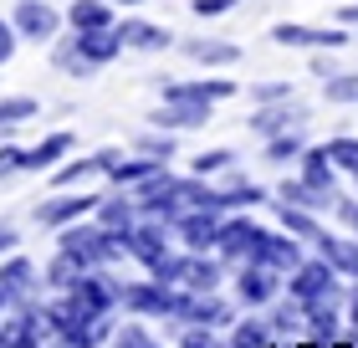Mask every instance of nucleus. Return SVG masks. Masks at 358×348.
Wrapping results in <instances>:
<instances>
[{"label": "nucleus", "mask_w": 358, "mask_h": 348, "mask_svg": "<svg viewBox=\"0 0 358 348\" xmlns=\"http://www.w3.org/2000/svg\"><path fill=\"white\" fill-rule=\"evenodd\" d=\"M241 302H266V297L276 292V277H271V267H262V261H251L246 272H241Z\"/></svg>", "instance_id": "9b49d317"}, {"label": "nucleus", "mask_w": 358, "mask_h": 348, "mask_svg": "<svg viewBox=\"0 0 358 348\" xmlns=\"http://www.w3.org/2000/svg\"><path fill=\"white\" fill-rule=\"evenodd\" d=\"M333 195H322L313 190L307 179H297V185H282V205H297V210H317V205H328Z\"/></svg>", "instance_id": "412c9836"}, {"label": "nucleus", "mask_w": 358, "mask_h": 348, "mask_svg": "<svg viewBox=\"0 0 358 348\" xmlns=\"http://www.w3.org/2000/svg\"><path fill=\"white\" fill-rule=\"evenodd\" d=\"M282 221H287V230H297V236H322L317 221L307 210H297V205H282Z\"/></svg>", "instance_id": "c85d7f7f"}, {"label": "nucleus", "mask_w": 358, "mask_h": 348, "mask_svg": "<svg viewBox=\"0 0 358 348\" xmlns=\"http://www.w3.org/2000/svg\"><path fill=\"white\" fill-rule=\"evenodd\" d=\"M138 148H143V154H149L154 164H159V159H169V154H174V144H169V139H143Z\"/></svg>", "instance_id": "c9c22d12"}, {"label": "nucleus", "mask_w": 358, "mask_h": 348, "mask_svg": "<svg viewBox=\"0 0 358 348\" xmlns=\"http://www.w3.org/2000/svg\"><path fill=\"white\" fill-rule=\"evenodd\" d=\"M77 46H83L87 67H97V62H113V57H118V46H123V31H113V26H97V31H77Z\"/></svg>", "instance_id": "6e6552de"}, {"label": "nucleus", "mask_w": 358, "mask_h": 348, "mask_svg": "<svg viewBox=\"0 0 358 348\" xmlns=\"http://www.w3.org/2000/svg\"><path fill=\"white\" fill-rule=\"evenodd\" d=\"M333 169H338V164L328 159V148H307V154H302V179L313 190H322V195H333Z\"/></svg>", "instance_id": "f8f14e48"}, {"label": "nucleus", "mask_w": 358, "mask_h": 348, "mask_svg": "<svg viewBox=\"0 0 358 348\" xmlns=\"http://www.w3.org/2000/svg\"><path fill=\"white\" fill-rule=\"evenodd\" d=\"M83 210H92V195H72V200L41 205V221H46V225H57V221H67V215H83Z\"/></svg>", "instance_id": "5701e85b"}, {"label": "nucleus", "mask_w": 358, "mask_h": 348, "mask_svg": "<svg viewBox=\"0 0 358 348\" xmlns=\"http://www.w3.org/2000/svg\"><path fill=\"white\" fill-rule=\"evenodd\" d=\"M297 154H302V139L297 134H276L266 144V159H276V164H287V159H297Z\"/></svg>", "instance_id": "cd10ccee"}, {"label": "nucleus", "mask_w": 358, "mask_h": 348, "mask_svg": "<svg viewBox=\"0 0 358 348\" xmlns=\"http://www.w3.org/2000/svg\"><path fill=\"white\" fill-rule=\"evenodd\" d=\"M256 97H262V103H282V97H287V82H266V88H256Z\"/></svg>", "instance_id": "ea45409f"}, {"label": "nucleus", "mask_w": 358, "mask_h": 348, "mask_svg": "<svg viewBox=\"0 0 358 348\" xmlns=\"http://www.w3.org/2000/svg\"><path fill=\"white\" fill-rule=\"evenodd\" d=\"M103 221H108L113 230H128V205H123V200H113V205H103Z\"/></svg>", "instance_id": "f704fd0d"}, {"label": "nucleus", "mask_w": 358, "mask_h": 348, "mask_svg": "<svg viewBox=\"0 0 358 348\" xmlns=\"http://www.w3.org/2000/svg\"><path fill=\"white\" fill-rule=\"evenodd\" d=\"M179 236H185L194 251L220 246V221H215V210H189V215H179Z\"/></svg>", "instance_id": "423d86ee"}, {"label": "nucleus", "mask_w": 358, "mask_h": 348, "mask_svg": "<svg viewBox=\"0 0 358 348\" xmlns=\"http://www.w3.org/2000/svg\"><path fill=\"white\" fill-rule=\"evenodd\" d=\"M15 169H26V154L21 148H0V174H15Z\"/></svg>", "instance_id": "e433bc0d"}, {"label": "nucleus", "mask_w": 358, "mask_h": 348, "mask_svg": "<svg viewBox=\"0 0 358 348\" xmlns=\"http://www.w3.org/2000/svg\"><path fill=\"white\" fill-rule=\"evenodd\" d=\"M251 261H262V267H302V261H297V246L282 241V236H262V246H256Z\"/></svg>", "instance_id": "4468645a"}, {"label": "nucleus", "mask_w": 358, "mask_h": 348, "mask_svg": "<svg viewBox=\"0 0 358 348\" xmlns=\"http://www.w3.org/2000/svg\"><path fill=\"white\" fill-rule=\"evenodd\" d=\"M128 246H134V251H138L143 261H149V267L169 256V251H164V225H143V230H138V236L128 241Z\"/></svg>", "instance_id": "6ab92c4d"}, {"label": "nucleus", "mask_w": 358, "mask_h": 348, "mask_svg": "<svg viewBox=\"0 0 358 348\" xmlns=\"http://www.w3.org/2000/svg\"><path fill=\"white\" fill-rule=\"evenodd\" d=\"M317 246H322V256L333 261V272L358 277V246H348V241H333V236H317Z\"/></svg>", "instance_id": "dca6fc26"}, {"label": "nucleus", "mask_w": 358, "mask_h": 348, "mask_svg": "<svg viewBox=\"0 0 358 348\" xmlns=\"http://www.w3.org/2000/svg\"><path fill=\"white\" fill-rule=\"evenodd\" d=\"M220 97H236V82H174V88H164V103H220Z\"/></svg>", "instance_id": "20e7f679"}, {"label": "nucleus", "mask_w": 358, "mask_h": 348, "mask_svg": "<svg viewBox=\"0 0 358 348\" xmlns=\"http://www.w3.org/2000/svg\"><path fill=\"white\" fill-rule=\"evenodd\" d=\"M328 159L338 164V169L358 174V139H328Z\"/></svg>", "instance_id": "b1692460"}, {"label": "nucleus", "mask_w": 358, "mask_h": 348, "mask_svg": "<svg viewBox=\"0 0 358 348\" xmlns=\"http://www.w3.org/2000/svg\"><path fill=\"white\" fill-rule=\"evenodd\" d=\"M118 348H159V343H149L138 333V328H123V338H118Z\"/></svg>", "instance_id": "58836bf2"}, {"label": "nucleus", "mask_w": 358, "mask_h": 348, "mask_svg": "<svg viewBox=\"0 0 358 348\" xmlns=\"http://www.w3.org/2000/svg\"><path fill=\"white\" fill-rule=\"evenodd\" d=\"M123 6H134V0H123Z\"/></svg>", "instance_id": "09e8293b"}, {"label": "nucleus", "mask_w": 358, "mask_h": 348, "mask_svg": "<svg viewBox=\"0 0 358 348\" xmlns=\"http://www.w3.org/2000/svg\"><path fill=\"white\" fill-rule=\"evenodd\" d=\"M10 46H15V36H10V31H6V26H0V62H6V57H10Z\"/></svg>", "instance_id": "37998d69"}, {"label": "nucleus", "mask_w": 358, "mask_h": 348, "mask_svg": "<svg viewBox=\"0 0 358 348\" xmlns=\"http://www.w3.org/2000/svg\"><path fill=\"white\" fill-rule=\"evenodd\" d=\"M6 246H15V236H10L6 225H0V251H6Z\"/></svg>", "instance_id": "a18cd8bd"}, {"label": "nucleus", "mask_w": 358, "mask_h": 348, "mask_svg": "<svg viewBox=\"0 0 358 348\" xmlns=\"http://www.w3.org/2000/svg\"><path fill=\"white\" fill-rule=\"evenodd\" d=\"M185 318L205 323V328H215V323H225V302H215V297H200V302H189Z\"/></svg>", "instance_id": "a878e982"}, {"label": "nucleus", "mask_w": 358, "mask_h": 348, "mask_svg": "<svg viewBox=\"0 0 358 348\" xmlns=\"http://www.w3.org/2000/svg\"><path fill=\"white\" fill-rule=\"evenodd\" d=\"M67 148H72V139H67V134H52L41 148H31V154H26V169H46V164H57L62 154H67Z\"/></svg>", "instance_id": "4be33fe9"}, {"label": "nucleus", "mask_w": 358, "mask_h": 348, "mask_svg": "<svg viewBox=\"0 0 358 348\" xmlns=\"http://www.w3.org/2000/svg\"><path fill=\"white\" fill-rule=\"evenodd\" d=\"M36 328H41V312H26V318H10L0 343L6 348H36Z\"/></svg>", "instance_id": "2eb2a0df"}, {"label": "nucleus", "mask_w": 358, "mask_h": 348, "mask_svg": "<svg viewBox=\"0 0 358 348\" xmlns=\"http://www.w3.org/2000/svg\"><path fill=\"white\" fill-rule=\"evenodd\" d=\"M231 6H236V0H194V15H220Z\"/></svg>", "instance_id": "4c0bfd02"}, {"label": "nucleus", "mask_w": 358, "mask_h": 348, "mask_svg": "<svg viewBox=\"0 0 358 348\" xmlns=\"http://www.w3.org/2000/svg\"><path fill=\"white\" fill-rule=\"evenodd\" d=\"M0 302H6V287H0Z\"/></svg>", "instance_id": "de8ad7c7"}, {"label": "nucleus", "mask_w": 358, "mask_h": 348, "mask_svg": "<svg viewBox=\"0 0 358 348\" xmlns=\"http://www.w3.org/2000/svg\"><path fill=\"white\" fill-rule=\"evenodd\" d=\"M287 123H292V113H287V108H262V113L251 118V128H256V134H266V139H276Z\"/></svg>", "instance_id": "393cba45"}, {"label": "nucleus", "mask_w": 358, "mask_h": 348, "mask_svg": "<svg viewBox=\"0 0 358 348\" xmlns=\"http://www.w3.org/2000/svg\"><path fill=\"white\" fill-rule=\"evenodd\" d=\"M353 179H358V174H353Z\"/></svg>", "instance_id": "8fccbe9b"}, {"label": "nucleus", "mask_w": 358, "mask_h": 348, "mask_svg": "<svg viewBox=\"0 0 358 348\" xmlns=\"http://www.w3.org/2000/svg\"><path fill=\"white\" fill-rule=\"evenodd\" d=\"M343 21H353V26H358V6H348V11H343Z\"/></svg>", "instance_id": "49530a36"}, {"label": "nucleus", "mask_w": 358, "mask_h": 348, "mask_svg": "<svg viewBox=\"0 0 358 348\" xmlns=\"http://www.w3.org/2000/svg\"><path fill=\"white\" fill-rule=\"evenodd\" d=\"M72 26H77V31L113 26V21H108V0H77V6H72Z\"/></svg>", "instance_id": "aec40b11"}, {"label": "nucleus", "mask_w": 358, "mask_h": 348, "mask_svg": "<svg viewBox=\"0 0 358 348\" xmlns=\"http://www.w3.org/2000/svg\"><path fill=\"white\" fill-rule=\"evenodd\" d=\"M262 236H266V230L251 225V221H225L220 225V251L231 256V261H251L256 246H262Z\"/></svg>", "instance_id": "7ed1b4c3"}, {"label": "nucleus", "mask_w": 358, "mask_h": 348, "mask_svg": "<svg viewBox=\"0 0 358 348\" xmlns=\"http://www.w3.org/2000/svg\"><path fill=\"white\" fill-rule=\"evenodd\" d=\"M179 200H185V195H179V185L169 174H149L138 185V205L143 210H159V215H169V210H179Z\"/></svg>", "instance_id": "39448f33"}, {"label": "nucleus", "mask_w": 358, "mask_h": 348, "mask_svg": "<svg viewBox=\"0 0 358 348\" xmlns=\"http://www.w3.org/2000/svg\"><path fill=\"white\" fill-rule=\"evenodd\" d=\"M276 46H343L348 31H317V26H276L271 31Z\"/></svg>", "instance_id": "0eeeda50"}, {"label": "nucleus", "mask_w": 358, "mask_h": 348, "mask_svg": "<svg viewBox=\"0 0 358 348\" xmlns=\"http://www.w3.org/2000/svg\"><path fill=\"white\" fill-rule=\"evenodd\" d=\"M225 164H231V148H210V154L194 159V174H215V169H225Z\"/></svg>", "instance_id": "473e14b6"}, {"label": "nucleus", "mask_w": 358, "mask_h": 348, "mask_svg": "<svg viewBox=\"0 0 358 348\" xmlns=\"http://www.w3.org/2000/svg\"><path fill=\"white\" fill-rule=\"evenodd\" d=\"M31 281H36V272H31L26 261H10V267L0 272V287H6V292H26Z\"/></svg>", "instance_id": "bb28decb"}, {"label": "nucleus", "mask_w": 358, "mask_h": 348, "mask_svg": "<svg viewBox=\"0 0 358 348\" xmlns=\"http://www.w3.org/2000/svg\"><path fill=\"white\" fill-rule=\"evenodd\" d=\"M15 26L26 31V36H36V41H46L57 31V11L52 6H41V0H26L21 11H15Z\"/></svg>", "instance_id": "9d476101"}, {"label": "nucleus", "mask_w": 358, "mask_h": 348, "mask_svg": "<svg viewBox=\"0 0 358 348\" xmlns=\"http://www.w3.org/2000/svg\"><path fill=\"white\" fill-rule=\"evenodd\" d=\"M62 251H72L87 267V261H113L123 251V241H118V230H83V225H77V230L62 236Z\"/></svg>", "instance_id": "f257e3e1"}, {"label": "nucleus", "mask_w": 358, "mask_h": 348, "mask_svg": "<svg viewBox=\"0 0 358 348\" xmlns=\"http://www.w3.org/2000/svg\"><path fill=\"white\" fill-rule=\"evenodd\" d=\"M205 118H210V108H200V103H169L164 113H154L159 128H200Z\"/></svg>", "instance_id": "ddd939ff"}, {"label": "nucleus", "mask_w": 358, "mask_h": 348, "mask_svg": "<svg viewBox=\"0 0 358 348\" xmlns=\"http://www.w3.org/2000/svg\"><path fill=\"white\" fill-rule=\"evenodd\" d=\"M338 215H343V221L358 230V205H353V200H343V205H338Z\"/></svg>", "instance_id": "79ce46f5"}, {"label": "nucleus", "mask_w": 358, "mask_h": 348, "mask_svg": "<svg viewBox=\"0 0 358 348\" xmlns=\"http://www.w3.org/2000/svg\"><path fill=\"white\" fill-rule=\"evenodd\" d=\"M328 103H358V77H328Z\"/></svg>", "instance_id": "2f4dec72"}, {"label": "nucleus", "mask_w": 358, "mask_h": 348, "mask_svg": "<svg viewBox=\"0 0 358 348\" xmlns=\"http://www.w3.org/2000/svg\"><path fill=\"white\" fill-rule=\"evenodd\" d=\"M189 57L205 62V67H231V62H241V52L231 41H189Z\"/></svg>", "instance_id": "f3484780"}, {"label": "nucleus", "mask_w": 358, "mask_h": 348, "mask_svg": "<svg viewBox=\"0 0 358 348\" xmlns=\"http://www.w3.org/2000/svg\"><path fill=\"white\" fill-rule=\"evenodd\" d=\"M31 113H36L31 97H6V103H0V123H26Z\"/></svg>", "instance_id": "7c9ffc66"}, {"label": "nucleus", "mask_w": 358, "mask_h": 348, "mask_svg": "<svg viewBox=\"0 0 358 348\" xmlns=\"http://www.w3.org/2000/svg\"><path fill=\"white\" fill-rule=\"evenodd\" d=\"M348 318H353V328H358V292L348 297Z\"/></svg>", "instance_id": "c03bdc74"}, {"label": "nucleus", "mask_w": 358, "mask_h": 348, "mask_svg": "<svg viewBox=\"0 0 358 348\" xmlns=\"http://www.w3.org/2000/svg\"><path fill=\"white\" fill-rule=\"evenodd\" d=\"M307 328H313L317 338H328V343L338 338V287L307 302Z\"/></svg>", "instance_id": "1a4fd4ad"}, {"label": "nucleus", "mask_w": 358, "mask_h": 348, "mask_svg": "<svg viewBox=\"0 0 358 348\" xmlns=\"http://www.w3.org/2000/svg\"><path fill=\"white\" fill-rule=\"evenodd\" d=\"M123 41L128 46H143V52H159V46H169V31H159L149 21H123Z\"/></svg>", "instance_id": "a211bd4d"}, {"label": "nucleus", "mask_w": 358, "mask_h": 348, "mask_svg": "<svg viewBox=\"0 0 358 348\" xmlns=\"http://www.w3.org/2000/svg\"><path fill=\"white\" fill-rule=\"evenodd\" d=\"M185 348H220L210 333H185Z\"/></svg>", "instance_id": "a19ab883"}, {"label": "nucleus", "mask_w": 358, "mask_h": 348, "mask_svg": "<svg viewBox=\"0 0 358 348\" xmlns=\"http://www.w3.org/2000/svg\"><path fill=\"white\" fill-rule=\"evenodd\" d=\"M262 343H266L262 323H246V328H236V338H231V348H262Z\"/></svg>", "instance_id": "72a5a7b5"}, {"label": "nucleus", "mask_w": 358, "mask_h": 348, "mask_svg": "<svg viewBox=\"0 0 358 348\" xmlns=\"http://www.w3.org/2000/svg\"><path fill=\"white\" fill-rule=\"evenodd\" d=\"M108 174L118 179V185H143V179L154 174V159H149V164H113Z\"/></svg>", "instance_id": "c756f323"}, {"label": "nucleus", "mask_w": 358, "mask_h": 348, "mask_svg": "<svg viewBox=\"0 0 358 348\" xmlns=\"http://www.w3.org/2000/svg\"><path fill=\"white\" fill-rule=\"evenodd\" d=\"M333 277H338V272H333L328 256H322V261H307V267H292V297H297V302H313V297H322V292L338 287Z\"/></svg>", "instance_id": "f03ea898"}]
</instances>
